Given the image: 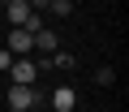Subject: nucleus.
I'll list each match as a JSON object with an SVG mask.
<instances>
[{"label": "nucleus", "instance_id": "obj_1", "mask_svg": "<svg viewBox=\"0 0 129 112\" xmlns=\"http://www.w3.org/2000/svg\"><path fill=\"white\" fill-rule=\"evenodd\" d=\"M9 73H13V86H35L39 82V65L30 61V56H13Z\"/></svg>", "mask_w": 129, "mask_h": 112}, {"label": "nucleus", "instance_id": "obj_2", "mask_svg": "<svg viewBox=\"0 0 129 112\" xmlns=\"http://www.w3.org/2000/svg\"><path fill=\"white\" fill-rule=\"evenodd\" d=\"M35 103H39V91H35V86H13V91H9V108H13V112H30Z\"/></svg>", "mask_w": 129, "mask_h": 112}, {"label": "nucleus", "instance_id": "obj_3", "mask_svg": "<svg viewBox=\"0 0 129 112\" xmlns=\"http://www.w3.org/2000/svg\"><path fill=\"white\" fill-rule=\"evenodd\" d=\"M5 47H9L13 56H30V52H35V39H30V30L13 26V30H9V43H5Z\"/></svg>", "mask_w": 129, "mask_h": 112}, {"label": "nucleus", "instance_id": "obj_4", "mask_svg": "<svg viewBox=\"0 0 129 112\" xmlns=\"http://www.w3.org/2000/svg\"><path fill=\"white\" fill-rule=\"evenodd\" d=\"M52 108H56V112H73V108H78L73 86H56V91H52Z\"/></svg>", "mask_w": 129, "mask_h": 112}, {"label": "nucleus", "instance_id": "obj_5", "mask_svg": "<svg viewBox=\"0 0 129 112\" xmlns=\"http://www.w3.org/2000/svg\"><path fill=\"white\" fill-rule=\"evenodd\" d=\"M30 13H35V9L26 5V0H9V22H13V26H26Z\"/></svg>", "mask_w": 129, "mask_h": 112}, {"label": "nucleus", "instance_id": "obj_6", "mask_svg": "<svg viewBox=\"0 0 129 112\" xmlns=\"http://www.w3.org/2000/svg\"><path fill=\"white\" fill-rule=\"evenodd\" d=\"M30 39H35V52H56V35L52 30H35Z\"/></svg>", "mask_w": 129, "mask_h": 112}, {"label": "nucleus", "instance_id": "obj_7", "mask_svg": "<svg viewBox=\"0 0 129 112\" xmlns=\"http://www.w3.org/2000/svg\"><path fill=\"white\" fill-rule=\"evenodd\" d=\"M47 5H52L56 17H69V13H73V0H47Z\"/></svg>", "mask_w": 129, "mask_h": 112}, {"label": "nucleus", "instance_id": "obj_8", "mask_svg": "<svg viewBox=\"0 0 129 112\" xmlns=\"http://www.w3.org/2000/svg\"><path fill=\"white\" fill-rule=\"evenodd\" d=\"M52 65H56V69H73L78 61H73V56H69V52H60V47H56V56H52Z\"/></svg>", "mask_w": 129, "mask_h": 112}, {"label": "nucleus", "instance_id": "obj_9", "mask_svg": "<svg viewBox=\"0 0 129 112\" xmlns=\"http://www.w3.org/2000/svg\"><path fill=\"white\" fill-rule=\"evenodd\" d=\"M95 82H99V86H112V82H116V73H112V69H108V65H103V69H99V73H95Z\"/></svg>", "mask_w": 129, "mask_h": 112}, {"label": "nucleus", "instance_id": "obj_10", "mask_svg": "<svg viewBox=\"0 0 129 112\" xmlns=\"http://www.w3.org/2000/svg\"><path fill=\"white\" fill-rule=\"evenodd\" d=\"M9 65H13V52H9V47H0V69L9 73Z\"/></svg>", "mask_w": 129, "mask_h": 112}, {"label": "nucleus", "instance_id": "obj_11", "mask_svg": "<svg viewBox=\"0 0 129 112\" xmlns=\"http://www.w3.org/2000/svg\"><path fill=\"white\" fill-rule=\"evenodd\" d=\"M26 5H30V0H26Z\"/></svg>", "mask_w": 129, "mask_h": 112}]
</instances>
